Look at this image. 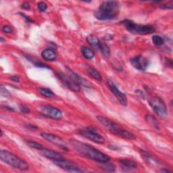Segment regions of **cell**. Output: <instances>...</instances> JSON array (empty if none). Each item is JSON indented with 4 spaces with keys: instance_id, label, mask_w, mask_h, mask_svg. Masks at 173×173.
Instances as JSON below:
<instances>
[{
    "instance_id": "6da1fadb",
    "label": "cell",
    "mask_w": 173,
    "mask_h": 173,
    "mask_svg": "<svg viewBox=\"0 0 173 173\" xmlns=\"http://www.w3.org/2000/svg\"><path fill=\"white\" fill-rule=\"evenodd\" d=\"M70 144L73 148L82 155L88 157L100 163H106L110 162V158L106 154L100 152L93 147L84 144L77 140H70Z\"/></svg>"
},
{
    "instance_id": "7a4b0ae2",
    "label": "cell",
    "mask_w": 173,
    "mask_h": 173,
    "mask_svg": "<svg viewBox=\"0 0 173 173\" xmlns=\"http://www.w3.org/2000/svg\"><path fill=\"white\" fill-rule=\"evenodd\" d=\"M120 12V3L116 1H107L100 5L95 13L97 19L100 20H111L115 18Z\"/></svg>"
},
{
    "instance_id": "3957f363",
    "label": "cell",
    "mask_w": 173,
    "mask_h": 173,
    "mask_svg": "<svg viewBox=\"0 0 173 173\" xmlns=\"http://www.w3.org/2000/svg\"><path fill=\"white\" fill-rule=\"evenodd\" d=\"M68 72H69L68 74L61 72L55 73L57 77L68 88L74 92H78L80 91L81 85H87V81L84 80L77 74L71 71V70H69Z\"/></svg>"
},
{
    "instance_id": "277c9868",
    "label": "cell",
    "mask_w": 173,
    "mask_h": 173,
    "mask_svg": "<svg viewBox=\"0 0 173 173\" xmlns=\"http://www.w3.org/2000/svg\"><path fill=\"white\" fill-rule=\"evenodd\" d=\"M97 119L108 131H110L112 133L118 135V136L126 139L128 140H134L136 139V137H135L134 134L126 131L118 124L112 121L110 119L102 116H97Z\"/></svg>"
},
{
    "instance_id": "5b68a950",
    "label": "cell",
    "mask_w": 173,
    "mask_h": 173,
    "mask_svg": "<svg viewBox=\"0 0 173 173\" xmlns=\"http://www.w3.org/2000/svg\"><path fill=\"white\" fill-rule=\"evenodd\" d=\"M0 159L10 166L21 171H28L29 168V166L27 162L6 150L0 151Z\"/></svg>"
},
{
    "instance_id": "8992f818",
    "label": "cell",
    "mask_w": 173,
    "mask_h": 173,
    "mask_svg": "<svg viewBox=\"0 0 173 173\" xmlns=\"http://www.w3.org/2000/svg\"><path fill=\"white\" fill-rule=\"evenodd\" d=\"M127 31L136 35H148L155 31L154 27L152 25H143L135 24L132 20H125L122 21Z\"/></svg>"
},
{
    "instance_id": "52a82bcc",
    "label": "cell",
    "mask_w": 173,
    "mask_h": 173,
    "mask_svg": "<svg viewBox=\"0 0 173 173\" xmlns=\"http://www.w3.org/2000/svg\"><path fill=\"white\" fill-rule=\"evenodd\" d=\"M149 104L154 112L159 116H164L166 114L167 109L164 101L159 97H153L149 100Z\"/></svg>"
},
{
    "instance_id": "ba28073f",
    "label": "cell",
    "mask_w": 173,
    "mask_h": 173,
    "mask_svg": "<svg viewBox=\"0 0 173 173\" xmlns=\"http://www.w3.org/2000/svg\"><path fill=\"white\" fill-rule=\"evenodd\" d=\"M40 113L54 120H60L62 117V112L60 109L48 105H43L39 108Z\"/></svg>"
},
{
    "instance_id": "9c48e42d",
    "label": "cell",
    "mask_w": 173,
    "mask_h": 173,
    "mask_svg": "<svg viewBox=\"0 0 173 173\" xmlns=\"http://www.w3.org/2000/svg\"><path fill=\"white\" fill-rule=\"evenodd\" d=\"M78 133H79L81 136L88 139V140H91L92 141L96 143V144H103L105 141L104 137L101 136L100 134L97 133L95 130H93L92 128L89 127L86 129L79 130Z\"/></svg>"
},
{
    "instance_id": "30bf717a",
    "label": "cell",
    "mask_w": 173,
    "mask_h": 173,
    "mask_svg": "<svg viewBox=\"0 0 173 173\" xmlns=\"http://www.w3.org/2000/svg\"><path fill=\"white\" fill-rule=\"evenodd\" d=\"M54 163L60 167V168L63 169L64 171L69 172H82V170L80 168L77 166V164L73 163V162L66 160L64 158H61L59 160H53Z\"/></svg>"
},
{
    "instance_id": "8fae6325",
    "label": "cell",
    "mask_w": 173,
    "mask_h": 173,
    "mask_svg": "<svg viewBox=\"0 0 173 173\" xmlns=\"http://www.w3.org/2000/svg\"><path fill=\"white\" fill-rule=\"evenodd\" d=\"M41 135L43 139L48 141L49 142L60 147V148H61L62 149L65 150V151H69V149H68L65 142L64 141L61 137H60L55 135L46 133H41Z\"/></svg>"
},
{
    "instance_id": "7c38bea8",
    "label": "cell",
    "mask_w": 173,
    "mask_h": 173,
    "mask_svg": "<svg viewBox=\"0 0 173 173\" xmlns=\"http://www.w3.org/2000/svg\"><path fill=\"white\" fill-rule=\"evenodd\" d=\"M107 83L109 88H110V89L111 90V91L116 96V98H117V100L119 101V102L121 104L122 106H126L127 98L125 94L120 91V90L117 88V86H116V85L114 84V82L108 79L107 81Z\"/></svg>"
},
{
    "instance_id": "4fadbf2b",
    "label": "cell",
    "mask_w": 173,
    "mask_h": 173,
    "mask_svg": "<svg viewBox=\"0 0 173 173\" xmlns=\"http://www.w3.org/2000/svg\"><path fill=\"white\" fill-rule=\"evenodd\" d=\"M131 62L133 66L135 67V69L142 71L145 70L149 65V62L148 59H146L144 56L141 55L133 58L131 60Z\"/></svg>"
},
{
    "instance_id": "5bb4252c",
    "label": "cell",
    "mask_w": 173,
    "mask_h": 173,
    "mask_svg": "<svg viewBox=\"0 0 173 173\" xmlns=\"http://www.w3.org/2000/svg\"><path fill=\"white\" fill-rule=\"evenodd\" d=\"M40 153L42 155L43 157H47V158L51 159L52 160H59L63 158V157L60 155V154L58 152H56L53 150L49 149L47 148H42L41 150H39Z\"/></svg>"
},
{
    "instance_id": "9a60e30c",
    "label": "cell",
    "mask_w": 173,
    "mask_h": 173,
    "mask_svg": "<svg viewBox=\"0 0 173 173\" xmlns=\"http://www.w3.org/2000/svg\"><path fill=\"white\" fill-rule=\"evenodd\" d=\"M41 56L42 58L48 61H54L57 58V55L56 53L54 51L51 50V49H46L44 50L42 53H41Z\"/></svg>"
},
{
    "instance_id": "2e32d148",
    "label": "cell",
    "mask_w": 173,
    "mask_h": 173,
    "mask_svg": "<svg viewBox=\"0 0 173 173\" xmlns=\"http://www.w3.org/2000/svg\"><path fill=\"white\" fill-rule=\"evenodd\" d=\"M81 53H82V55H83L86 59L91 60V59L93 58L94 55H95V53H94V51L91 50V48H89L88 47H86V46L81 47Z\"/></svg>"
},
{
    "instance_id": "e0dca14e",
    "label": "cell",
    "mask_w": 173,
    "mask_h": 173,
    "mask_svg": "<svg viewBox=\"0 0 173 173\" xmlns=\"http://www.w3.org/2000/svg\"><path fill=\"white\" fill-rule=\"evenodd\" d=\"M98 48L100 49V50L101 51V53L104 55V56H108L110 55V47H109L106 43L101 42L100 41V43L98 44V46H97Z\"/></svg>"
},
{
    "instance_id": "ac0fdd59",
    "label": "cell",
    "mask_w": 173,
    "mask_h": 173,
    "mask_svg": "<svg viewBox=\"0 0 173 173\" xmlns=\"http://www.w3.org/2000/svg\"><path fill=\"white\" fill-rule=\"evenodd\" d=\"M119 163L122 165V166L127 167V168H135L137 167V163L134 161L130 160H126V159H123V160H120Z\"/></svg>"
},
{
    "instance_id": "d6986e66",
    "label": "cell",
    "mask_w": 173,
    "mask_h": 173,
    "mask_svg": "<svg viewBox=\"0 0 173 173\" xmlns=\"http://www.w3.org/2000/svg\"><path fill=\"white\" fill-rule=\"evenodd\" d=\"M39 92L40 93L41 95H42L44 97H54L55 96L54 93L51 91V89L48 88H45V87H39Z\"/></svg>"
},
{
    "instance_id": "ffe728a7",
    "label": "cell",
    "mask_w": 173,
    "mask_h": 173,
    "mask_svg": "<svg viewBox=\"0 0 173 173\" xmlns=\"http://www.w3.org/2000/svg\"><path fill=\"white\" fill-rule=\"evenodd\" d=\"M87 71L89 74H90V76L92 77L93 78H95V80L99 81H101V76L100 73L95 69H93L92 67H89Z\"/></svg>"
},
{
    "instance_id": "44dd1931",
    "label": "cell",
    "mask_w": 173,
    "mask_h": 173,
    "mask_svg": "<svg viewBox=\"0 0 173 173\" xmlns=\"http://www.w3.org/2000/svg\"><path fill=\"white\" fill-rule=\"evenodd\" d=\"M146 120L149 125H152L153 127H155L156 129H159V124L157 122V120L154 116L152 115H148L146 116Z\"/></svg>"
},
{
    "instance_id": "7402d4cb",
    "label": "cell",
    "mask_w": 173,
    "mask_h": 173,
    "mask_svg": "<svg viewBox=\"0 0 173 173\" xmlns=\"http://www.w3.org/2000/svg\"><path fill=\"white\" fill-rule=\"evenodd\" d=\"M27 58L29 60V61H31L34 65H35L36 66H38V67H41V68H47V69H50V66H47L46 64H44L42 62H41L40 61H39L37 59H34L32 57H29V56H27Z\"/></svg>"
},
{
    "instance_id": "603a6c76",
    "label": "cell",
    "mask_w": 173,
    "mask_h": 173,
    "mask_svg": "<svg viewBox=\"0 0 173 173\" xmlns=\"http://www.w3.org/2000/svg\"><path fill=\"white\" fill-rule=\"evenodd\" d=\"M152 41L156 46H161L164 43V40L159 35H153L152 37Z\"/></svg>"
},
{
    "instance_id": "cb8c5ba5",
    "label": "cell",
    "mask_w": 173,
    "mask_h": 173,
    "mask_svg": "<svg viewBox=\"0 0 173 173\" xmlns=\"http://www.w3.org/2000/svg\"><path fill=\"white\" fill-rule=\"evenodd\" d=\"M27 144L29 146L31 147L32 148L34 149H38L39 151L41 150L42 148H43V146L42 145H41L40 144L35 141H27Z\"/></svg>"
},
{
    "instance_id": "d4e9b609",
    "label": "cell",
    "mask_w": 173,
    "mask_h": 173,
    "mask_svg": "<svg viewBox=\"0 0 173 173\" xmlns=\"http://www.w3.org/2000/svg\"><path fill=\"white\" fill-rule=\"evenodd\" d=\"M88 43L92 46H97L100 43V40L97 38V37L94 36H89L86 38Z\"/></svg>"
},
{
    "instance_id": "484cf974",
    "label": "cell",
    "mask_w": 173,
    "mask_h": 173,
    "mask_svg": "<svg viewBox=\"0 0 173 173\" xmlns=\"http://www.w3.org/2000/svg\"><path fill=\"white\" fill-rule=\"evenodd\" d=\"M37 7H38L40 12H43L47 9V5L45 2H41L37 3Z\"/></svg>"
},
{
    "instance_id": "4316f807",
    "label": "cell",
    "mask_w": 173,
    "mask_h": 173,
    "mask_svg": "<svg viewBox=\"0 0 173 173\" xmlns=\"http://www.w3.org/2000/svg\"><path fill=\"white\" fill-rule=\"evenodd\" d=\"M103 164H104V165H103L104 168H103L106 169V171H115V166H114L113 164L109 163V162H108L103 163Z\"/></svg>"
},
{
    "instance_id": "83f0119b",
    "label": "cell",
    "mask_w": 173,
    "mask_h": 173,
    "mask_svg": "<svg viewBox=\"0 0 173 173\" xmlns=\"http://www.w3.org/2000/svg\"><path fill=\"white\" fill-rule=\"evenodd\" d=\"M160 7L163 10H171L173 7V2H171L168 3H166V4H162L160 6Z\"/></svg>"
},
{
    "instance_id": "f1b7e54d",
    "label": "cell",
    "mask_w": 173,
    "mask_h": 173,
    "mask_svg": "<svg viewBox=\"0 0 173 173\" xmlns=\"http://www.w3.org/2000/svg\"><path fill=\"white\" fill-rule=\"evenodd\" d=\"M2 31L4 33L8 34V33H12L13 31V29L12 27H10V26L6 25V26H3V27H2Z\"/></svg>"
},
{
    "instance_id": "f546056e",
    "label": "cell",
    "mask_w": 173,
    "mask_h": 173,
    "mask_svg": "<svg viewBox=\"0 0 173 173\" xmlns=\"http://www.w3.org/2000/svg\"><path fill=\"white\" fill-rule=\"evenodd\" d=\"M20 110L22 113H24V114H28L30 112L29 108L27 106H24V105H20Z\"/></svg>"
},
{
    "instance_id": "4dcf8cb0",
    "label": "cell",
    "mask_w": 173,
    "mask_h": 173,
    "mask_svg": "<svg viewBox=\"0 0 173 173\" xmlns=\"http://www.w3.org/2000/svg\"><path fill=\"white\" fill-rule=\"evenodd\" d=\"M1 94L2 95H4V96H7V95H10V93L9 92L7 91V90L3 87V86H1Z\"/></svg>"
},
{
    "instance_id": "1f68e13d",
    "label": "cell",
    "mask_w": 173,
    "mask_h": 173,
    "mask_svg": "<svg viewBox=\"0 0 173 173\" xmlns=\"http://www.w3.org/2000/svg\"><path fill=\"white\" fill-rule=\"evenodd\" d=\"M21 7L24 10H29L30 9V4L28 2H24L21 5Z\"/></svg>"
},
{
    "instance_id": "d6a6232c",
    "label": "cell",
    "mask_w": 173,
    "mask_h": 173,
    "mask_svg": "<svg viewBox=\"0 0 173 173\" xmlns=\"http://www.w3.org/2000/svg\"><path fill=\"white\" fill-rule=\"evenodd\" d=\"M10 79L12 80V81H14V82H19V81H20V78H19V77H17V76H14V77H12L10 78Z\"/></svg>"
},
{
    "instance_id": "836d02e7",
    "label": "cell",
    "mask_w": 173,
    "mask_h": 173,
    "mask_svg": "<svg viewBox=\"0 0 173 173\" xmlns=\"http://www.w3.org/2000/svg\"><path fill=\"white\" fill-rule=\"evenodd\" d=\"M20 14L21 15V16H23V17L25 18V19H26V20H27V22H32V20H31V19H30V18H29V17H27V16H25V15H24V14H21V13H20Z\"/></svg>"
},
{
    "instance_id": "e575fe53",
    "label": "cell",
    "mask_w": 173,
    "mask_h": 173,
    "mask_svg": "<svg viewBox=\"0 0 173 173\" xmlns=\"http://www.w3.org/2000/svg\"><path fill=\"white\" fill-rule=\"evenodd\" d=\"M29 128H30V129H33V130H36L37 128L36 127V126H33V125H29V126H28Z\"/></svg>"
},
{
    "instance_id": "d590c367",
    "label": "cell",
    "mask_w": 173,
    "mask_h": 173,
    "mask_svg": "<svg viewBox=\"0 0 173 173\" xmlns=\"http://www.w3.org/2000/svg\"><path fill=\"white\" fill-rule=\"evenodd\" d=\"M1 41H2V42H3V37H1Z\"/></svg>"
}]
</instances>
